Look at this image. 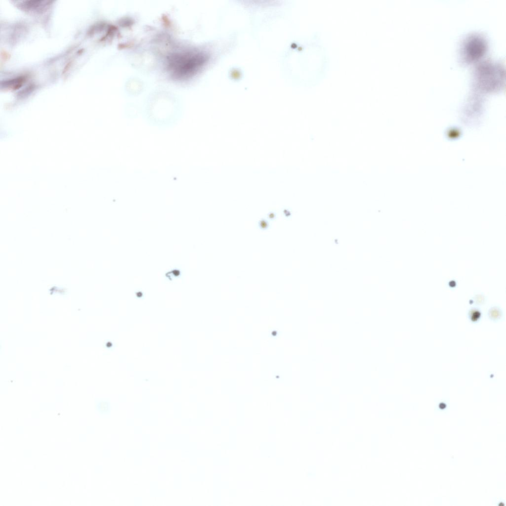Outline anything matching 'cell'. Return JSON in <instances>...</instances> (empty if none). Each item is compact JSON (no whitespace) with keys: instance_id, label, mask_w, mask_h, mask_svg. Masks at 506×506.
Masks as SVG:
<instances>
[{"instance_id":"6da1fadb","label":"cell","mask_w":506,"mask_h":506,"mask_svg":"<svg viewBox=\"0 0 506 506\" xmlns=\"http://www.w3.org/2000/svg\"><path fill=\"white\" fill-rule=\"evenodd\" d=\"M473 84L479 91L490 92L504 86L505 71L501 63L487 60L480 62L473 75Z\"/></svg>"},{"instance_id":"7a4b0ae2","label":"cell","mask_w":506,"mask_h":506,"mask_svg":"<svg viewBox=\"0 0 506 506\" xmlns=\"http://www.w3.org/2000/svg\"><path fill=\"white\" fill-rule=\"evenodd\" d=\"M487 48V42L483 36L477 33L471 34L461 43L460 59L464 63L475 62L485 54Z\"/></svg>"},{"instance_id":"3957f363","label":"cell","mask_w":506,"mask_h":506,"mask_svg":"<svg viewBox=\"0 0 506 506\" xmlns=\"http://www.w3.org/2000/svg\"><path fill=\"white\" fill-rule=\"evenodd\" d=\"M205 62V56L202 55H182L174 56L170 64L177 75L184 76L196 71Z\"/></svg>"}]
</instances>
